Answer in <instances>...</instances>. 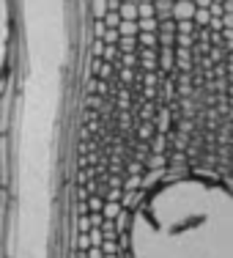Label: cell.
<instances>
[{
	"label": "cell",
	"instance_id": "obj_1",
	"mask_svg": "<svg viewBox=\"0 0 233 258\" xmlns=\"http://www.w3.org/2000/svg\"><path fill=\"white\" fill-rule=\"evenodd\" d=\"M140 66H143V72H157L159 69V47H140Z\"/></svg>",
	"mask_w": 233,
	"mask_h": 258
},
{
	"label": "cell",
	"instance_id": "obj_2",
	"mask_svg": "<svg viewBox=\"0 0 233 258\" xmlns=\"http://www.w3.org/2000/svg\"><path fill=\"white\" fill-rule=\"evenodd\" d=\"M159 72L162 75L176 72V47H159Z\"/></svg>",
	"mask_w": 233,
	"mask_h": 258
},
{
	"label": "cell",
	"instance_id": "obj_3",
	"mask_svg": "<svg viewBox=\"0 0 233 258\" xmlns=\"http://www.w3.org/2000/svg\"><path fill=\"white\" fill-rule=\"evenodd\" d=\"M173 115H176V110H173V107H165V104H159V113H157V118H154L157 132L170 135V124H173Z\"/></svg>",
	"mask_w": 233,
	"mask_h": 258
},
{
	"label": "cell",
	"instance_id": "obj_4",
	"mask_svg": "<svg viewBox=\"0 0 233 258\" xmlns=\"http://www.w3.org/2000/svg\"><path fill=\"white\" fill-rule=\"evenodd\" d=\"M195 14H198V6H195V0H176V9H173V20H195Z\"/></svg>",
	"mask_w": 233,
	"mask_h": 258
},
{
	"label": "cell",
	"instance_id": "obj_5",
	"mask_svg": "<svg viewBox=\"0 0 233 258\" xmlns=\"http://www.w3.org/2000/svg\"><path fill=\"white\" fill-rule=\"evenodd\" d=\"M176 69L192 72V52H189V47H176Z\"/></svg>",
	"mask_w": 233,
	"mask_h": 258
},
{
	"label": "cell",
	"instance_id": "obj_6",
	"mask_svg": "<svg viewBox=\"0 0 233 258\" xmlns=\"http://www.w3.org/2000/svg\"><path fill=\"white\" fill-rule=\"evenodd\" d=\"M134 129H137V140H148L151 143V140L157 138V124L154 121H137Z\"/></svg>",
	"mask_w": 233,
	"mask_h": 258
},
{
	"label": "cell",
	"instance_id": "obj_7",
	"mask_svg": "<svg viewBox=\"0 0 233 258\" xmlns=\"http://www.w3.org/2000/svg\"><path fill=\"white\" fill-rule=\"evenodd\" d=\"M154 6H157V20H173L176 0H154Z\"/></svg>",
	"mask_w": 233,
	"mask_h": 258
},
{
	"label": "cell",
	"instance_id": "obj_8",
	"mask_svg": "<svg viewBox=\"0 0 233 258\" xmlns=\"http://www.w3.org/2000/svg\"><path fill=\"white\" fill-rule=\"evenodd\" d=\"M110 14V0H91V17L94 20H104Z\"/></svg>",
	"mask_w": 233,
	"mask_h": 258
},
{
	"label": "cell",
	"instance_id": "obj_9",
	"mask_svg": "<svg viewBox=\"0 0 233 258\" xmlns=\"http://www.w3.org/2000/svg\"><path fill=\"white\" fill-rule=\"evenodd\" d=\"M118 80H121V85L132 88V85H134V80H140V77L134 75V69H132V66H118Z\"/></svg>",
	"mask_w": 233,
	"mask_h": 258
},
{
	"label": "cell",
	"instance_id": "obj_10",
	"mask_svg": "<svg viewBox=\"0 0 233 258\" xmlns=\"http://www.w3.org/2000/svg\"><path fill=\"white\" fill-rule=\"evenodd\" d=\"M143 195H145V189H126L124 192V201H121V204H124V209H132V206H137L140 201H143Z\"/></svg>",
	"mask_w": 233,
	"mask_h": 258
},
{
	"label": "cell",
	"instance_id": "obj_11",
	"mask_svg": "<svg viewBox=\"0 0 233 258\" xmlns=\"http://www.w3.org/2000/svg\"><path fill=\"white\" fill-rule=\"evenodd\" d=\"M118 30H121V36H134V39H137L140 36V22L137 20H124L118 25Z\"/></svg>",
	"mask_w": 233,
	"mask_h": 258
},
{
	"label": "cell",
	"instance_id": "obj_12",
	"mask_svg": "<svg viewBox=\"0 0 233 258\" xmlns=\"http://www.w3.org/2000/svg\"><path fill=\"white\" fill-rule=\"evenodd\" d=\"M168 162H170V154H157V151H151V157H148V162H145V168H148V170L165 168Z\"/></svg>",
	"mask_w": 233,
	"mask_h": 258
},
{
	"label": "cell",
	"instance_id": "obj_13",
	"mask_svg": "<svg viewBox=\"0 0 233 258\" xmlns=\"http://www.w3.org/2000/svg\"><path fill=\"white\" fill-rule=\"evenodd\" d=\"M168 138H170V135L157 132V138L151 140V151H157V154H168Z\"/></svg>",
	"mask_w": 233,
	"mask_h": 258
},
{
	"label": "cell",
	"instance_id": "obj_14",
	"mask_svg": "<svg viewBox=\"0 0 233 258\" xmlns=\"http://www.w3.org/2000/svg\"><path fill=\"white\" fill-rule=\"evenodd\" d=\"M118 47H121V55H126V52H134V50H137V39H134V36H121Z\"/></svg>",
	"mask_w": 233,
	"mask_h": 258
},
{
	"label": "cell",
	"instance_id": "obj_15",
	"mask_svg": "<svg viewBox=\"0 0 233 258\" xmlns=\"http://www.w3.org/2000/svg\"><path fill=\"white\" fill-rule=\"evenodd\" d=\"M124 189H143V173H129L126 176V184H124Z\"/></svg>",
	"mask_w": 233,
	"mask_h": 258
},
{
	"label": "cell",
	"instance_id": "obj_16",
	"mask_svg": "<svg viewBox=\"0 0 233 258\" xmlns=\"http://www.w3.org/2000/svg\"><path fill=\"white\" fill-rule=\"evenodd\" d=\"M140 20H157V6L154 3H140Z\"/></svg>",
	"mask_w": 233,
	"mask_h": 258
},
{
	"label": "cell",
	"instance_id": "obj_17",
	"mask_svg": "<svg viewBox=\"0 0 233 258\" xmlns=\"http://www.w3.org/2000/svg\"><path fill=\"white\" fill-rule=\"evenodd\" d=\"M104 204H107V201H104V195H91V198H88L91 214H94V212H104Z\"/></svg>",
	"mask_w": 233,
	"mask_h": 258
},
{
	"label": "cell",
	"instance_id": "obj_18",
	"mask_svg": "<svg viewBox=\"0 0 233 258\" xmlns=\"http://www.w3.org/2000/svg\"><path fill=\"white\" fill-rule=\"evenodd\" d=\"M137 41H140V47H159V36L157 33H140Z\"/></svg>",
	"mask_w": 233,
	"mask_h": 258
},
{
	"label": "cell",
	"instance_id": "obj_19",
	"mask_svg": "<svg viewBox=\"0 0 233 258\" xmlns=\"http://www.w3.org/2000/svg\"><path fill=\"white\" fill-rule=\"evenodd\" d=\"M115 228H118V233H124L126 228H129V209H124V212L115 217Z\"/></svg>",
	"mask_w": 233,
	"mask_h": 258
},
{
	"label": "cell",
	"instance_id": "obj_20",
	"mask_svg": "<svg viewBox=\"0 0 233 258\" xmlns=\"http://www.w3.org/2000/svg\"><path fill=\"white\" fill-rule=\"evenodd\" d=\"M104 50H107V44L102 39H91V55L94 58H104Z\"/></svg>",
	"mask_w": 233,
	"mask_h": 258
},
{
	"label": "cell",
	"instance_id": "obj_21",
	"mask_svg": "<svg viewBox=\"0 0 233 258\" xmlns=\"http://www.w3.org/2000/svg\"><path fill=\"white\" fill-rule=\"evenodd\" d=\"M102 41H104V44H118V41H121V30L118 28H107V33L102 36Z\"/></svg>",
	"mask_w": 233,
	"mask_h": 258
},
{
	"label": "cell",
	"instance_id": "obj_22",
	"mask_svg": "<svg viewBox=\"0 0 233 258\" xmlns=\"http://www.w3.org/2000/svg\"><path fill=\"white\" fill-rule=\"evenodd\" d=\"M140 22V33H157L159 30V20H137Z\"/></svg>",
	"mask_w": 233,
	"mask_h": 258
},
{
	"label": "cell",
	"instance_id": "obj_23",
	"mask_svg": "<svg viewBox=\"0 0 233 258\" xmlns=\"http://www.w3.org/2000/svg\"><path fill=\"white\" fill-rule=\"evenodd\" d=\"M195 22H198L200 28H208V22H211V11H208V9H198V14H195Z\"/></svg>",
	"mask_w": 233,
	"mask_h": 258
},
{
	"label": "cell",
	"instance_id": "obj_24",
	"mask_svg": "<svg viewBox=\"0 0 233 258\" xmlns=\"http://www.w3.org/2000/svg\"><path fill=\"white\" fill-rule=\"evenodd\" d=\"M192 44H195V36L192 33H179V36H176V47H189V50H192Z\"/></svg>",
	"mask_w": 233,
	"mask_h": 258
},
{
	"label": "cell",
	"instance_id": "obj_25",
	"mask_svg": "<svg viewBox=\"0 0 233 258\" xmlns=\"http://www.w3.org/2000/svg\"><path fill=\"white\" fill-rule=\"evenodd\" d=\"M195 28H198L195 20H181L179 22V33H195Z\"/></svg>",
	"mask_w": 233,
	"mask_h": 258
},
{
	"label": "cell",
	"instance_id": "obj_26",
	"mask_svg": "<svg viewBox=\"0 0 233 258\" xmlns=\"http://www.w3.org/2000/svg\"><path fill=\"white\" fill-rule=\"evenodd\" d=\"M104 239H107V236H104L102 228H94V231H91V242H94V247H102Z\"/></svg>",
	"mask_w": 233,
	"mask_h": 258
},
{
	"label": "cell",
	"instance_id": "obj_27",
	"mask_svg": "<svg viewBox=\"0 0 233 258\" xmlns=\"http://www.w3.org/2000/svg\"><path fill=\"white\" fill-rule=\"evenodd\" d=\"M107 33V22L104 20H94V39H102Z\"/></svg>",
	"mask_w": 233,
	"mask_h": 258
},
{
	"label": "cell",
	"instance_id": "obj_28",
	"mask_svg": "<svg viewBox=\"0 0 233 258\" xmlns=\"http://www.w3.org/2000/svg\"><path fill=\"white\" fill-rule=\"evenodd\" d=\"M208 11H211V17H219V20H222V17H225V3H217V0H214Z\"/></svg>",
	"mask_w": 233,
	"mask_h": 258
},
{
	"label": "cell",
	"instance_id": "obj_29",
	"mask_svg": "<svg viewBox=\"0 0 233 258\" xmlns=\"http://www.w3.org/2000/svg\"><path fill=\"white\" fill-rule=\"evenodd\" d=\"M222 41H225V47H228V52H233V28L222 30Z\"/></svg>",
	"mask_w": 233,
	"mask_h": 258
},
{
	"label": "cell",
	"instance_id": "obj_30",
	"mask_svg": "<svg viewBox=\"0 0 233 258\" xmlns=\"http://www.w3.org/2000/svg\"><path fill=\"white\" fill-rule=\"evenodd\" d=\"M211 3H214V0H195V6H198V9H211Z\"/></svg>",
	"mask_w": 233,
	"mask_h": 258
},
{
	"label": "cell",
	"instance_id": "obj_31",
	"mask_svg": "<svg viewBox=\"0 0 233 258\" xmlns=\"http://www.w3.org/2000/svg\"><path fill=\"white\" fill-rule=\"evenodd\" d=\"M222 20H225V28H233V14H225Z\"/></svg>",
	"mask_w": 233,
	"mask_h": 258
},
{
	"label": "cell",
	"instance_id": "obj_32",
	"mask_svg": "<svg viewBox=\"0 0 233 258\" xmlns=\"http://www.w3.org/2000/svg\"><path fill=\"white\" fill-rule=\"evenodd\" d=\"M137 3H154V0H137Z\"/></svg>",
	"mask_w": 233,
	"mask_h": 258
}]
</instances>
